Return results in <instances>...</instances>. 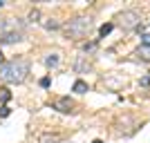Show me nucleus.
Wrapping results in <instances>:
<instances>
[{
  "instance_id": "obj_19",
  "label": "nucleus",
  "mask_w": 150,
  "mask_h": 143,
  "mask_svg": "<svg viewBox=\"0 0 150 143\" xmlns=\"http://www.w3.org/2000/svg\"><path fill=\"white\" fill-rule=\"evenodd\" d=\"M94 47H96V43H85V45H83V49H85V51H92Z\"/></svg>"
},
{
  "instance_id": "obj_10",
  "label": "nucleus",
  "mask_w": 150,
  "mask_h": 143,
  "mask_svg": "<svg viewBox=\"0 0 150 143\" xmlns=\"http://www.w3.org/2000/svg\"><path fill=\"white\" fill-rule=\"evenodd\" d=\"M88 89H90V87H88V83H85V81H81V78H79V81H76L74 85H72V92H76V94H85Z\"/></svg>"
},
{
  "instance_id": "obj_5",
  "label": "nucleus",
  "mask_w": 150,
  "mask_h": 143,
  "mask_svg": "<svg viewBox=\"0 0 150 143\" xmlns=\"http://www.w3.org/2000/svg\"><path fill=\"white\" fill-rule=\"evenodd\" d=\"M54 107L63 114H69V112H74V101L69 99V96H61V99L54 101Z\"/></svg>"
},
{
  "instance_id": "obj_4",
  "label": "nucleus",
  "mask_w": 150,
  "mask_h": 143,
  "mask_svg": "<svg viewBox=\"0 0 150 143\" xmlns=\"http://www.w3.org/2000/svg\"><path fill=\"white\" fill-rule=\"evenodd\" d=\"M11 34H25V23L20 18H0V38Z\"/></svg>"
},
{
  "instance_id": "obj_3",
  "label": "nucleus",
  "mask_w": 150,
  "mask_h": 143,
  "mask_svg": "<svg viewBox=\"0 0 150 143\" xmlns=\"http://www.w3.org/2000/svg\"><path fill=\"white\" fill-rule=\"evenodd\" d=\"M117 20H119L121 29L130 31V29H137V27L141 25V13L134 11V9H125V11H121L119 16H117Z\"/></svg>"
},
{
  "instance_id": "obj_1",
  "label": "nucleus",
  "mask_w": 150,
  "mask_h": 143,
  "mask_svg": "<svg viewBox=\"0 0 150 143\" xmlns=\"http://www.w3.org/2000/svg\"><path fill=\"white\" fill-rule=\"evenodd\" d=\"M29 76V61L27 58H13L0 65V81L9 85H20Z\"/></svg>"
},
{
  "instance_id": "obj_18",
  "label": "nucleus",
  "mask_w": 150,
  "mask_h": 143,
  "mask_svg": "<svg viewBox=\"0 0 150 143\" xmlns=\"http://www.w3.org/2000/svg\"><path fill=\"white\" fill-rule=\"evenodd\" d=\"M9 114H11V110H9L7 105H2V107H0V116H2V118H5V116H9Z\"/></svg>"
},
{
  "instance_id": "obj_14",
  "label": "nucleus",
  "mask_w": 150,
  "mask_h": 143,
  "mask_svg": "<svg viewBox=\"0 0 150 143\" xmlns=\"http://www.w3.org/2000/svg\"><path fill=\"white\" fill-rule=\"evenodd\" d=\"M38 18H40V11H38V9H31V11H29V20L38 23Z\"/></svg>"
},
{
  "instance_id": "obj_2",
  "label": "nucleus",
  "mask_w": 150,
  "mask_h": 143,
  "mask_svg": "<svg viewBox=\"0 0 150 143\" xmlns=\"http://www.w3.org/2000/svg\"><path fill=\"white\" fill-rule=\"evenodd\" d=\"M94 27L92 16H76L65 25V36L72 38V40H81L90 34V29Z\"/></svg>"
},
{
  "instance_id": "obj_22",
  "label": "nucleus",
  "mask_w": 150,
  "mask_h": 143,
  "mask_svg": "<svg viewBox=\"0 0 150 143\" xmlns=\"http://www.w3.org/2000/svg\"><path fill=\"white\" fill-rule=\"evenodd\" d=\"M0 7H5V0H0Z\"/></svg>"
},
{
  "instance_id": "obj_17",
  "label": "nucleus",
  "mask_w": 150,
  "mask_h": 143,
  "mask_svg": "<svg viewBox=\"0 0 150 143\" xmlns=\"http://www.w3.org/2000/svg\"><path fill=\"white\" fill-rule=\"evenodd\" d=\"M38 83H40V87H50L52 85V78H50V76H45V78H40Z\"/></svg>"
},
{
  "instance_id": "obj_16",
  "label": "nucleus",
  "mask_w": 150,
  "mask_h": 143,
  "mask_svg": "<svg viewBox=\"0 0 150 143\" xmlns=\"http://www.w3.org/2000/svg\"><path fill=\"white\" fill-rule=\"evenodd\" d=\"M141 45H144V47H150V34H141Z\"/></svg>"
},
{
  "instance_id": "obj_9",
  "label": "nucleus",
  "mask_w": 150,
  "mask_h": 143,
  "mask_svg": "<svg viewBox=\"0 0 150 143\" xmlns=\"http://www.w3.org/2000/svg\"><path fill=\"white\" fill-rule=\"evenodd\" d=\"M132 56H137V58H141V61H148L150 63V47H144V45H141Z\"/></svg>"
},
{
  "instance_id": "obj_21",
  "label": "nucleus",
  "mask_w": 150,
  "mask_h": 143,
  "mask_svg": "<svg viewBox=\"0 0 150 143\" xmlns=\"http://www.w3.org/2000/svg\"><path fill=\"white\" fill-rule=\"evenodd\" d=\"M92 143H101V139H94V141H92Z\"/></svg>"
},
{
  "instance_id": "obj_12",
  "label": "nucleus",
  "mask_w": 150,
  "mask_h": 143,
  "mask_svg": "<svg viewBox=\"0 0 150 143\" xmlns=\"http://www.w3.org/2000/svg\"><path fill=\"white\" fill-rule=\"evenodd\" d=\"M112 29H114V25H112V23H105V25H101L99 34H101V36H108V34H110Z\"/></svg>"
},
{
  "instance_id": "obj_13",
  "label": "nucleus",
  "mask_w": 150,
  "mask_h": 143,
  "mask_svg": "<svg viewBox=\"0 0 150 143\" xmlns=\"http://www.w3.org/2000/svg\"><path fill=\"white\" fill-rule=\"evenodd\" d=\"M9 99H11V92H9L7 87H2V89H0V103H7Z\"/></svg>"
},
{
  "instance_id": "obj_15",
  "label": "nucleus",
  "mask_w": 150,
  "mask_h": 143,
  "mask_svg": "<svg viewBox=\"0 0 150 143\" xmlns=\"http://www.w3.org/2000/svg\"><path fill=\"white\" fill-rule=\"evenodd\" d=\"M45 27H47V29H58V20H47V23H45Z\"/></svg>"
},
{
  "instance_id": "obj_7",
  "label": "nucleus",
  "mask_w": 150,
  "mask_h": 143,
  "mask_svg": "<svg viewBox=\"0 0 150 143\" xmlns=\"http://www.w3.org/2000/svg\"><path fill=\"white\" fill-rule=\"evenodd\" d=\"M63 137L56 134V132H43V134H38V143H61Z\"/></svg>"
},
{
  "instance_id": "obj_8",
  "label": "nucleus",
  "mask_w": 150,
  "mask_h": 143,
  "mask_svg": "<svg viewBox=\"0 0 150 143\" xmlns=\"http://www.w3.org/2000/svg\"><path fill=\"white\" fill-rule=\"evenodd\" d=\"M20 40H25V34H11V36H2V38H0V45L20 43Z\"/></svg>"
},
{
  "instance_id": "obj_20",
  "label": "nucleus",
  "mask_w": 150,
  "mask_h": 143,
  "mask_svg": "<svg viewBox=\"0 0 150 143\" xmlns=\"http://www.w3.org/2000/svg\"><path fill=\"white\" fill-rule=\"evenodd\" d=\"M2 61H5V56H2V51H0V65H2Z\"/></svg>"
},
{
  "instance_id": "obj_6",
  "label": "nucleus",
  "mask_w": 150,
  "mask_h": 143,
  "mask_svg": "<svg viewBox=\"0 0 150 143\" xmlns=\"http://www.w3.org/2000/svg\"><path fill=\"white\" fill-rule=\"evenodd\" d=\"M74 69L79 72V74H88L90 69H92V63L88 61V56H76V61H74Z\"/></svg>"
},
{
  "instance_id": "obj_11",
  "label": "nucleus",
  "mask_w": 150,
  "mask_h": 143,
  "mask_svg": "<svg viewBox=\"0 0 150 143\" xmlns=\"http://www.w3.org/2000/svg\"><path fill=\"white\" fill-rule=\"evenodd\" d=\"M45 65L50 69H54V67H58V54H50V56L45 58Z\"/></svg>"
}]
</instances>
